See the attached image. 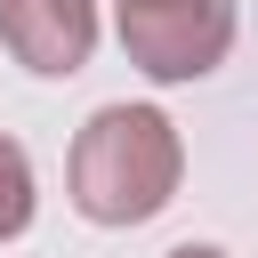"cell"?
I'll return each instance as SVG.
<instances>
[{
	"label": "cell",
	"mask_w": 258,
	"mask_h": 258,
	"mask_svg": "<svg viewBox=\"0 0 258 258\" xmlns=\"http://www.w3.org/2000/svg\"><path fill=\"white\" fill-rule=\"evenodd\" d=\"M177 129L153 105H105L73 137V210L97 226H145L177 194Z\"/></svg>",
	"instance_id": "cell-1"
},
{
	"label": "cell",
	"mask_w": 258,
	"mask_h": 258,
	"mask_svg": "<svg viewBox=\"0 0 258 258\" xmlns=\"http://www.w3.org/2000/svg\"><path fill=\"white\" fill-rule=\"evenodd\" d=\"M129 64L153 81H202L234 48V0H153V8H113Z\"/></svg>",
	"instance_id": "cell-2"
},
{
	"label": "cell",
	"mask_w": 258,
	"mask_h": 258,
	"mask_svg": "<svg viewBox=\"0 0 258 258\" xmlns=\"http://www.w3.org/2000/svg\"><path fill=\"white\" fill-rule=\"evenodd\" d=\"M0 40L24 73H81L97 48V0H0Z\"/></svg>",
	"instance_id": "cell-3"
},
{
	"label": "cell",
	"mask_w": 258,
	"mask_h": 258,
	"mask_svg": "<svg viewBox=\"0 0 258 258\" xmlns=\"http://www.w3.org/2000/svg\"><path fill=\"white\" fill-rule=\"evenodd\" d=\"M32 226V161H24V145L0 129V242H16Z\"/></svg>",
	"instance_id": "cell-4"
},
{
	"label": "cell",
	"mask_w": 258,
	"mask_h": 258,
	"mask_svg": "<svg viewBox=\"0 0 258 258\" xmlns=\"http://www.w3.org/2000/svg\"><path fill=\"white\" fill-rule=\"evenodd\" d=\"M169 258H226V250H218V242H177Z\"/></svg>",
	"instance_id": "cell-5"
},
{
	"label": "cell",
	"mask_w": 258,
	"mask_h": 258,
	"mask_svg": "<svg viewBox=\"0 0 258 258\" xmlns=\"http://www.w3.org/2000/svg\"><path fill=\"white\" fill-rule=\"evenodd\" d=\"M113 8H153V0H113Z\"/></svg>",
	"instance_id": "cell-6"
}]
</instances>
